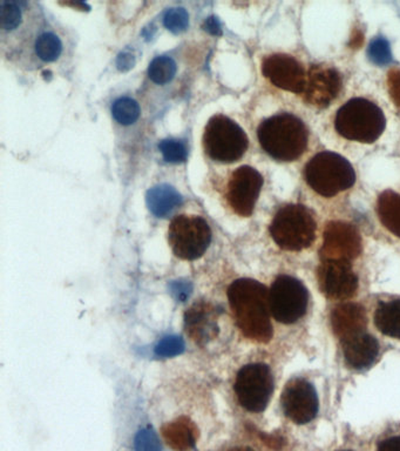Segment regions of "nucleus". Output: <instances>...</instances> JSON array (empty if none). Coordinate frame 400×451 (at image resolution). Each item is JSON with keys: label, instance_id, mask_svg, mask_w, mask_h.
Returning <instances> with one entry per match:
<instances>
[{"label": "nucleus", "instance_id": "nucleus-23", "mask_svg": "<svg viewBox=\"0 0 400 451\" xmlns=\"http://www.w3.org/2000/svg\"><path fill=\"white\" fill-rule=\"evenodd\" d=\"M62 52V43L60 38L53 32L44 31L36 39L33 53L36 59L43 63H53L60 57Z\"/></svg>", "mask_w": 400, "mask_h": 451}, {"label": "nucleus", "instance_id": "nucleus-6", "mask_svg": "<svg viewBox=\"0 0 400 451\" xmlns=\"http://www.w3.org/2000/svg\"><path fill=\"white\" fill-rule=\"evenodd\" d=\"M317 223L312 211L303 204H290L279 208L270 225V235L284 251H300L316 239Z\"/></svg>", "mask_w": 400, "mask_h": 451}, {"label": "nucleus", "instance_id": "nucleus-10", "mask_svg": "<svg viewBox=\"0 0 400 451\" xmlns=\"http://www.w3.org/2000/svg\"><path fill=\"white\" fill-rule=\"evenodd\" d=\"M269 303L274 319L291 325L307 313L309 293L300 280L290 275H279L269 290Z\"/></svg>", "mask_w": 400, "mask_h": 451}, {"label": "nucleus", "instance_id": "nucleus-4", "mask_svg": "<svg viewBox=\"0 0 400 451\" xmlns=\"http://www.w3.org/2000/svg\"><path fill=\"white\" fill-rule=\"evenodd\" d=\"M335 127L340 136L351 141L372 143L385 131L382 110L364 98H354L338 110Z\"/></svg>", "mask_w": 400, "mask_h": 451}, {"label": "nucleus", "instance_id": "nucleus-37", "mask_svg": "<svg viewBox=\"0 0 400 451\" xmlns=\"http://www.w3.org/2000/svg\"><path fill=\"white\" fill-rule=\"evenodd\" d=\"M340 451H352V450H340Z\"/></svg>", "mask_w": 400, "mask_h": 451}, {"label": "nucleus", "instance_id": "nucleus-17", "mask_svg": "<svg viewBox=\"0 0 400 451\" xmlns=\"http://www.w3.org/2000/svg\"><path fill=\"white\" fill-rule=\"evenodd\" d=\"M218 318L216 308L211 303L206 301L194 303L185 314L187 335L200 346L211 342L218 335Z\"/></svg>", "mask_w": 400, "mask_h": 451}, {"label": "nucleus", "instance_id": "nucleus-3", "mask_svg": "<svg viewBox=\"0 0 400 451\" xmlns=\"http://www.w3.org/2000/svg\"><path fill=\"white\" fill-rule=\"evenodd\" d=\"M258 138L267 155L277 162H295L303 155L309 143L307 126L296 115L279 113L258 126Z\"/></svg>", "mask_w": 400, "mask_h": 451}, {"label": "nucleus", "instance_id": "nucleus-31", "mask_svg": "<svg viewBox=\"0 0 400 451\" xmlns=\"http://www.w3.org/2000/svg\"><path fill=\"white\" fill-rule=\"evenodd\" d=\"M389 97L400 107V68H394L387 75Z\"/></svg>", "mask_w": 400, "mask_h": 451}, {"label": "nucleus", "instance_id": "nucleus-5", "mask_svg": "<svg viewBox=\"0 0 400 451\" xmlns=\"http://www.w3.org/2000/svg\"><path fill=\"white\" fill-rule=\"evenodd\" d=\"M304 178L316 193L324 197H335L356 183V173L349 160L331 150L312 157L304 169Z\"/></svg>", "mask_w": 400, "mask_h": 451}, {"label": "nucleus", "instance_id": "nucleus-25", "mask_svg": "<svg viewBox=\"0 0 400 451\" xmlns=\"http://www.w3.org/2000/svg\"><path fill=\"white\" fill-rule=\"evenodd\" d=\"M112 115L120 125H132L139 119V104L131 98H120L112 106Z\"/></svg>", "mask_w": 400, "mask_h": 451}, {"label": "nucleus", "instance_id": "nucleus-28", "mask_svg": "<svg viewBox=\"0 0 400 451\" xmlns=\"http://www.w3.org/2000/svg\"><path fill=\"white\" fill-rule=\"evenodd\" d=\"M185 351V342L181 337L167 336L162 339L156 347L155 354L160 358H173Z\"/></svg>", "mask_w": 400, "mask_h": 451}, {"label": "nucleus", "instance_id": "nucleus-29", "mask_svg": "<svg viewBox=\"0 0 400 451\" xmlns=\"http://www.w3.org/2000/svg\"><path fill=\"white\" fill-rule=\"evenodd\" d=\"M136 451H161V443L153 430L143 429L135 437Z\"/></svg>", "mask_w": 400, "mask_h": 451}, {"label": "nucleus", "instance_id": "nucleus-9", "mask_svg": "<svg viewBox=\"0 0 400 451\" xmlns=\"http://www.w3.org/2000/svg\"><path fill=\"white\" fill-rule=\"evenodd\" d=\"M236 398L247 412H265L274 393V376L269 365L251 363L239 369L234 384Z\"/></svg>", "mask_w": 400, "mask_h": 451}, {"label": "nucleus", "instance_id": "nucleus-18", "mask_svg": "<svg viewBox=\"0 0 400 451\" xmlns=\"http://www.w3.org/2000/svg\"><path fill=\"white\" fill-rule=\"evenodd\" d=\"M340 339L343 344L344 360L350 368L365 370L375 363L379 354L378 341L366 333L365 329L347 334Z\"/></svg>", "mask_w": 400, "mask_h": 451}, {"label": "nucleus", "instance_id": "nucleus-2", "mask_svg": "<svg viewBox=\"0 0 400 451\" xmlns=\"http://www.w3.org/2000/svg\"><path fill=\"white\" fill-rule=\"evenodd\" d=\"M41 10L36 3L1 0L0 37L3 52L10 57L25 59L33 53L38 37L44 32Z\"/></svg>", "mask_w": 400, "mask_h": 451}, {"label": "nucleus", "instance_id": "nucleus-32", "mask_svg": "<svg viewBox=\"0 0 400 451\" xmlns=\"http://www.w3.org/2000/svg\"><path fill=\"white\" fill-rule=\"evenodd\" d=\"M171 288H172V293L180 301L186 300L187 297L189 296L190 290H192L189 283L185 282L173 283Z\"/></svg>", "mask_w": 400, "mask_h": 451}, {"label": "nucleus", "instance_id": "nucleus-20", "mask_svg": "<svg viewBox=\"0 0 400 451\" xmlns=\"http://www.w3.org/2000/svg\"><path fill=\"white\" fill-rule=\"evenodd\" d=\"M377 214L386 230L400 237V194L384 190L377 200Z\"/></svg>", "mask_w": 400, "mask_h": 451}, {"label": "nucleus", "instance_id": "nucleus-13", "mask_svg": "<svg viewBox=\"0 0 400 451\" xmlns=\"http://www.w3.org/2000/svg\"><path fill=\"white\" fill-rule=\"evenodd\" d=\"M342 84V77L336 68L314 65L307 72L304 101L314 107H328L340 96Z\"/></svg>", "mask_w": 400, "mask_h": 451}, {"label": "nucleus", "instance_id": "nucleus-30", "mask_svg": "<svg viewBox=\"0 0 400 451\" xmlns=\"http://www.w3.org/2000/svg\"><path fill=\"white\" fill-rule=\"evenodd\" d=\"M368 53L375 64H386L391 60L389 44L384 39L375 40L370 46Z\"/></svg>", "mask_w": 400, "mask_h": 451}, {"label": "nucleus", "instance_id": "nucleus-34", "mask_svg": "<svg viewBox=\"0 0 400 451\" xmlns=\"http://www.w3.org/2000/svg\"><path fill=\"white\" fill-rule=\"evenodd\" d=\"M204 30L211 33V34H214V36H218L222 33L221 24H220L216 17H209L204 22Z\"/></svg>", "mask_w": 400, "mask_h": 451}, {"label": "nucleus", "instance_id": "nucleus-24", "mask_svg": "<svg viewBox=\"0 0 400 451\" xmlns=\"http://www.w3.org/2000/svg\"><path fill=\"white\" fill-rule=\"evenodd\" d=\"M176 64L172 58L156 57L152 60L148 67L150 80L159 85H165L175 77Z\"/></svg>", "mask_w": 400, "mask_h": 451}, {"label": "nucleus", "instance_id": "nucleus-33", "mask_svg": "<svg viewBox=\"0 0 400 451\" xmlns=\"http://www.w3.org/2000/svg\"><path fill=\"white\" fill-rule=\"evenodd\" d=\"M377 451H400V436L387 437L378 444Z\"/></svg>", "mask_w": 400, "mask_h": 451}, {"label": "nucleus", "instance_id": "nucleus-26", "mask_svg": "<svg viewBox=\"0 0 400 451\" xmlns=\"http://www.w3.org/2000/svg\"><path fill=\"white\" fill-rule=\"evenodd\" d=\"M159 150L161 152L165 162L171 164H181L188 158L186 145L179 140H162L161 143H159Z\"/></svg>", "mask_w": 400, "mask_h": 451}, {"label": "nucleus", "instance_id": "nucleus-8", "mask_svg": "<svg viewBox=\"0 0 400 451\" xmlns=\"http://www.w3.org/2000/svg\"><path fill=\"white\" fill-rule=\"evenodd\" d=\"M211 226L196 215H178L168 227V242L175 256L194 261L204 256L211 242Z\"/></svg>", "mask_w": 400, "mask_h": 451}, {"label": "nucleus", "instance_id": "nucleus-7", "mask_svg": "<svg viewBox=\"0 0 400 451\" xmlns=\"http://www.w3.org/2000/svg\"><path fill=\"white\" fill-rule=\"evenodd\" d=\"M202 140L208 157L222 164L239 162L249 146L244 129L222 115H214L208 120Z\"/></svg>", "mask_w": 400, "mask_h": 451}, {"label": "nucleus", "instance_id": "nucleus-27", "mask_svg": "<svg viewBox=\"0 0 400 451\" xmlns=\"http://www.w3.org/2000/svg\"><path fill=\"white\" fill-rule=\"evenodd\" d=\"M164 24H165L166 29H168L171 32L179 34L188 29L189 15L185 8H171L166 12L165 17H164Z\"/></svg>", "mask_w": 400, "mask_h": 451}, {"label": "nucleus", "instance_id": "nucleus-11", "mask_svg": "<svg viewBox=\"0 0 400 451\" xmlns=\"http://www.w3.org/2000/svg\"><path fill=\"white\" fill-rule=\"evenodd\" d=\"M263 186V176L251 166H241L232 173L227 187V201L236 214H253Z\"/></svg>", "mask_w": 400, "mask_h": 451}, {"label": "nucleus", "instance_id": "nucleus-22", "mask_svg": "<svg viewBox=\"0 0 400 451\" xmlns=\"http://www.w3.org/2000/svg\"><path fill=\"white\" fill-rule=\"evenodd\" d=\"M375 323L379 332L386 336L400 339V300L379 302Z\"/></svg>", "mask_w": 400, "mask_h": 451}, {"label": "nucleus", "instance_id": "nucleus-12", "mask_svg": "<svg viewBox=\"0 0 400 451\" xmlns=\"http://www.w3.org/2000/svg\"><path fill=\"white\" fill-rule=\"evenodd\" d=\"M281 405L288 419L296 424H307L318 414L317 391L309 381L295 377L283 389Z\"/></svg>", "mask_w": 400, "mask_h": 451}, {"label": "nucleus", "instance_id": "nucleus-16", "mask_svg": "<svg viewBox=\"0 0 400 451\" xmlns=\"http://www.w3.org/2000/svg\"><path fill=\"white\" fill-rule=\"evenodd\" d=\"M361 249V240L356 227L347 222H331L326 227L323 242V260H347L357 258Z\"/></svg>", "mask_w": 400, "mask_h": 451}, {"label": "nucleus", "instance_id": "nucleus-15", "mask_svg": "<svg viewBox=\"0 0 400 451\" xmlns=\"http://www.w3.org/2000/svg\"><path fill=\"white\" fill-rule=\"evenodd\" d=\"M262 73L281 90L303 94L307 72L303 65L289 54L276 53L265 57L262 63Z\"/></svg>", "mask_w": 400, "mask_h": 451}, {"label": "nucleus", "instance_id": "nucleus-14", "mask_svg": "<svg viewBox=\"0 0 400 451\" xmlns=\"http://www.w3.org/2000/svg\"><path fill=\"white\" fill-rule=\"evenodd\" d=\"M318 281L323 293L337 300L354 296L358 288L357 275L347 260H323L318 268Z\"/></svg>", "mask_w": 400, "mask_h": 451}, {"label": "nucleus", "instance_id": "nucleus-36", "mask_svg": "<svg viewBox=\"0 0 400 451\" xmlns=\"http://www.w3.org/2000/svg\"><path fill=\"white\" fill-rule=\"evenodd\" d=\"M228 451H255L254 449H251V447H235L229 449Z\"/></svg>", "mask_w": 400, "mask_h": 451}, {"label": "nucleus", "instance_id": "nucleus-21", "mask_svg": "<svg viewBox=\"0 0 400 451\" xmlns=\"http://www.w3.org/2000/svg\"><path fill=\"white\" fill-rule=\"evenodd\" d=\"M162 433L167 443L178 451H188L196 442V429L186 417L164 426Z\"/></svg>", "mask_w": 400, "mask_h": 451}, {"label": "nucleus", "instance_id": "nucleus-1", "mask_svg": "<svg viewBox=\"0 0 400 451\" xmlns=\"http://www.w3.org/2000/svg\"><path fill=\"white\" fill-rule=\"evenodd\" d=\"M229 306L244 336L265 344L272 337L269 290L256 280H235L228 287Z\"/></svg>", "mask_w": 400, "mask_h": 451}, {"label": "nucleus", "instance_id": "nucleus-19", "mask_svg": "<svg viewBox=\"0 0 400 451\" xmlns=\"http://www.w3.org/2000/svg\"><path fill=\"white\" fill-rule=\"evenodd\" d=\"M182 201V195L167 183L157 185L147 190V206L157 218H166L179 207Z\"/></svg>", "mask_w": 400, "mask_h": 451}, {"label": "nucleus", "instance_id": "nucleus-35", "mask_svg": "<svg viewBox=\"0 0 400 451\" xmlns=\"http://www.w3.org/2000/svg\"><path fill=\"white\" fill-rule=\"evenodd\" d=\"M134 65V58L131 54H121L118 58V66L120 70H128Z\"/></svg>", "mask_w": 400, "mask_h": 451}]
</instances>
